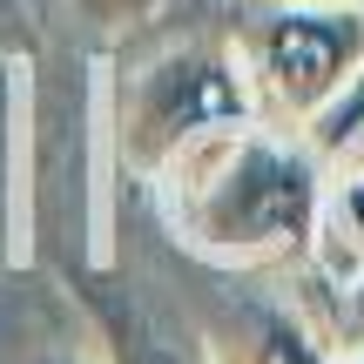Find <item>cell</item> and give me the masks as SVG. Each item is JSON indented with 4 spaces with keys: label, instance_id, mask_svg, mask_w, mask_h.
Returning a JSON list of instances; mask_svg holds the SVG:
<instances>
[{
    "label": "cell",
    "instance_id": "10",
    "mask_svg": "<svg viewBox=\"0 0 364 364\" xmlns=\"http://www.w3.org/2000/svg\"><path fill=\"white\" fill-rule=\"evenodd\" d=\"M338 324H344V344H364V270L351 284H338Z\"/></svg>",
    "mask_w": 364,
    "mask_h": 364
},
{
    "label": "cell",
    "instance_id": "7",
    "mask_svg": "<svg viewBox=\"0 0 364 364\" xmlns=\"http://www.w3.org/2000/svg\"><path fill=\"white\" fill-rule=\"evenodd\" d=\"M102 311V331H108V351L115 364H203V344H182L176 331H162L149 311H122V304H95Z\"/></svg>",
    "mask_w": 364,
    "mask_h": 364
},
{
    "label": "cell",
    "instance_id": "13",
    "mask_svg": "<svg viewBox=\"0 0 364 364\" xmlns=\"http://www.w3.org/2000/svg\"><path fill=\"white\" fill-rule=\"evenodd\" d=\"M311 7H364V0H311Z\"/></svg>",
    "mask_w": 364,
    "mask_h": 364
},
{
    "label": "cell",
    "instance_id": "2",
    "mask_svg": "<svg viewBox=\"0 0 364 364\" xmlns=\"http://www.w3.org/2000/svg\"><path fill=\"white\" fill-rule=\"evenodd\" d=\"M243 122H257V95H250L243 54L230 34L169 41L135 68H122L115 95H108V142H115V169L129 182H156L176 156H189L209 135L243 129Z\"/></svg>",
    "mask_w": 364,
    "mask_h": 364
},
{
    "label": "cell",
    "instance_id": "12",
    "mask_svg": "<svg viewBox=\"0 0 364 364\" xmlns=\"http://www.w3.org/2000/svg\"><path fill=\"white\" fill-rule=\"evenodd\" d=\"M338 351H344V364H364V344H338Z\"/></svg>",
    "mask_w": 364,
    "mask_h": 364
},
{
    "label": "cell",
    "instance_id": "9",
    "mask_svg": "<svg viewBox=\"0 0 364 364\" xmlns=\"http://www.w3.org/2000/svg\"><path fill=\"white\" fill-rule=\"evenodd\" d=\"M21 54L14 48H0V169H7V156H14V129H21Z\"/></svg>",
    "mask_w": 364,
    "mask_h": 364
},
{
    "label": "cell",
    "instance_id": "5",
    "mask_svg": "<svg viewBox=\"0 0 364 364\" xmlns=\"http://www.w3.org/2000/svg\"><path fill=\"white\" fill-rule=\"evenodd\" d=\"M196 344L203 364H344L324 324L290 297H236Z\"/></svg>",
    "mask_w": 364,
    "mask_h": 364
},
{
    "label": "cell",
    "instance_id": "1",
    "mask_svg": "<svg viewBox=\"0 0 364 364\" xmlns=\"http://www.w3.org/2000/svg\"><path fill=\"white\" fill-rule=\"evenodd\" d=\"M156 209L189 257L216 270H290L317 250L324 149L270 122H243L176 156L156 182Z\"/></svg>",
    "mask_w": 364,
    "mask_h": 364
},
{
    "label": "cell",
    "instance_id": "11",
    "mask_svg": "<svg viewBox=\"0 0 364 364\" xmlns=\"http://www.w3.org/2000/svg\"><path fill=\"white\" fill-rule=\"evenodd\" d=\"M0 48H14V7H0Z\"/></svg>",
    "mask_w": 364,
    "mask_h": 364
},
{
    "label": "cell",
    "instance_id": "4",
    "mask_svg": "<svg viewBox=\"0 0 364 364\" xmlns=\"http://www.w3.org/2000/svg\"><path fill=\"white\" fill-rule=\"evenodd\" d=\"M0 364H115L95 297L41 263H0Z\"/></svg>",
    "mask_w": 364,
    "mask_h": 364
},
{
    "label": "cell",
    "instance_id": "8",
    "mask_svg": "<svg viewBox=\"0 0 364 364\" xmlns=\"http://www.w3.org/2000/svg\"><path fill=\"white\" fill-rule=\"evenodd\" d=\"M68 14H75L88 34H129V27H142V21H156L169 0H61Z\"/></svg>",
    "mask_w": 364,
    "mask_h": 364
},
{
    "label": "cell",
    "instance_id": "3",
    "mask_svg": "<svg viewBox=\"0 0 364 364\" xmlns=\"http://www.w3.org/2000/svg\"><path fill=\"white\" fill-rule=\"evenodd\" d=\"M230 41L257 95V122L304 142L364 88V7L257 0Z\"/></svg>",
    "mask_w": 364,
    "mask_h": 364
},
{
    "label": "cell",
    "instance_id": "6",
    "mask_svg": "<svg viewBox=\"0 0 364 364\" xmlns=\"http://www.w3.org/2000/svg\"><path fill=\"white\" fill-rule=\"evenodd\" d=\"M317 270L351 284L364 270V129L331 142L324 156V203H317Z\"/></svg>",
    "mask_w": 364,
    "mask_h": 364
}]
</instances>
